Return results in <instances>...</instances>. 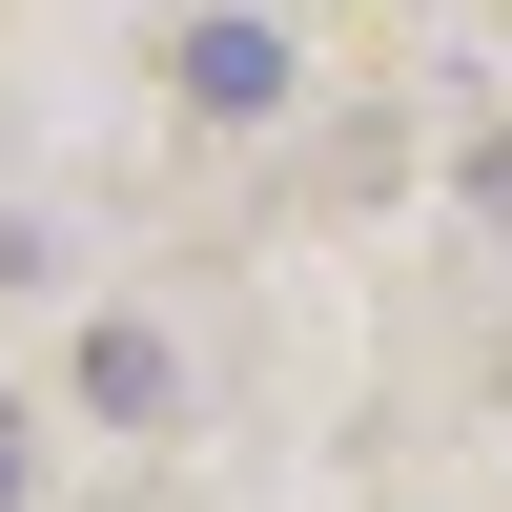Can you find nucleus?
<instances>
[{
  "label": "nucleus",
  "mask_w": 512,
  "mask_h": 512,
  "mask_svg": "<svg viewBox=\"0 0 512 512\" xmlns=\"http://www.w3.org/2000/svg\"><path fill=\"white\" fill-rule=\"evenodd\" d=\"M164 82H185V123H287V82H308V62H287V21H185V41H164Z\"/></svg>",
  "instance_id": "1"
},
{
  "label": "nucleus",
  "mask_w": 512,
  "mask_h": 512,
  "mask_svg": "<svg viewBox=\"0 0 512 512\" xmlns=\"http://www.w3.org/2000/svg\"><path fill=\"white\" fill-rule=\"evenodd\" d=\"M62 390L103 410V431H164V410H185V349H164L144 308H103V328H82V369H62Z\"/></svg>",
  "instance_id": "2"
},
{
  "label": "nucleus",
  "mask_w": 512,
  "mask_h": 512,
  "mask_svg": "<svg viewBox=\"0 0 512 512\" xmlns=\"http://www.w3.org/2000/svg\"><path fill=\"white\" fill-rule=\"evenodd\" d=\"M0 287H62V226L41 205H0Z\"/></svg>",
  "instance_id": "3"
}]
</instances>
